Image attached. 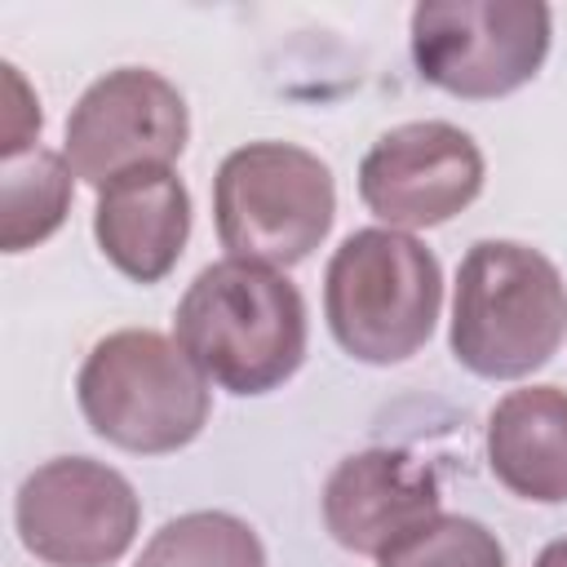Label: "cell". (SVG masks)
I'll return each instance as SVG.
<instances>
[{
  "label": "cell",
  "mask_w": 567,
  "mask_h": 567,
  "mask_svg": "<svg viewBox=\"0 0 567 567\" xmlns=\"http://www.w3.org/2000/svg\"><path fill=\"white\" fill-rule=\"evenodd\" d=\"M408 35L425 84L492 102L536 80L549 58L554 13L536 0H425L412 9Z\"/></svg>",
  "instance_id": "6"
},
{
  "label": "cell",
  "mask_w": 567,
  "mask_h": 567,
  "mask_svg": "<svg viewBox=\"0 0 567 567\" xmlns=\"http://www.w3.org/2000/svg\"><path fill=\"white\" fill-rule=\"evenodd\" d=\"M4 93H9V106H4V159H9L22 151H35L44 115H40V102L13 62H4Z\"/></svg>",
  "instance_id": "16"
},
{
  "label": "cell",
  "mask_w": 567,
  "mask_h": 567,
  "mask_svg": "<svg viewBox=\"0 0 567 567\" xmlns=\"http://www.w3.org/2000/svg\"><path fill=\"white\" fill-rule=\"evenodd\" d=\"M377 567H505V549L478 518L439 509L430 523L390 545Z\"/></svg>",
  "instance_id": "15"
},
{
  "label": "cell",
  "mask_w": 567,
  "mask_h": 567,
  "mask_svg": "<svg viewBox=\"0 0 567 567\" xmlns=\"http://www.w3.org/2000/svg\"><path fill=\"white\" fill-rule=\"evenodd\" d=\"M487 470L496 483L536 505L567 501V390H509L487 416Z\"/></svg>",
  "instance_id": "12"
},
{
  "label": "cell",
  "mask_w": 567,
  "mask_h": 567,
  "mask_svg": "<svg viewBox=\"0 0 567 567\" xmlns=\"http://www.w3.org/2000/svg\"><path fill=\"white\" fill-rule=\"evenodd\" d=\"M133 567H266V545L226 509H190L168 518Z\"/></svg>",
  "instance_id": "14"
},
{
  "label": "cell",
  "mask_w": 567,
  "mask_h": 567,
  "mask_svg": "<svg viewBox=\"0 0 567 567\" xmlns=\"http://www.w3.org/2000/svg\"><path fill=\"white\" fill-rule=\"evenodd\" d=\"M93 239L133 284H159L190 239V190L173 168H137L97 190Z\"/></svg>",
  "instance_id": "11"
},
{
  "label": "cell",
  "mask_w": 567,
  "mask_h": 567,
  "mask_svg": "<svg viewBox=\"0 0 567 567\" xmlns=\"http://www.w3.org/2000/svg\"><path fill=\"white\" fill-rule=\"evenodd\" d=\"M190 137L186 97L159 71L120 66L93 80L66 115L62 155L93 190L137 168H168Z\"/></svg>",
  "instance_id": "8"
},
{
  "label": "cell",
  "mask_w": 567,
  "mask_h": 567,
  "mask_svg": "<svg viewBox=\"0 0 567 567\" xmlns=\"http://www.w3.org/2000/svg\"><path fill=\"white\" fill-rule=\"evenodd\" d=\"M439 478L403 447H368L337 461L323 483V527L350 549L381 558L408 532L439 514Z\"/></svg>",
  "instance_id": "10"
},
{
  "label": "cell",
  "mask_w": 567,
  "mask_h": 567,
  "mask_svg": "<svg viewBox=\"0 0 567 567\" xmlns=\"http://www.w3.org/2000/svg\"><path fill=\"white\" fill-rule=\"evenodd\" d=\"M567 337V284L558 266L518 239H478L456 266L447 346L483 381H518L545 368Z\"/></svg>",
  "instance_id": "2"
},
{
  "label": "cell",
  "mask_w": 567,
  "mask_h": 567,
  "mask_svg": "<svg viewBox=\"0 0 567 567\" xmlns=\"http://www.w3.org/2000/svg\"><path fill=\"white\" fill-rule=\"evenodd\" d=\"M13 527L22 549L49 567H111L142 527V501L120 470L93 456H53L22 478Z\"/></svg>",
  "instance_id": "7"
},
{
  "label": "cell",
  "mask_w": 567,
  "mask_h": 567,
  "mask_svg": "<svg viewBox=\"0 0 567 567\" xmlns=\"http://www.w3.org/2000/svg\"><path fill=\"white\" fill-rule=\"evenodd\" d=\"M536 567H567V536H563V540H549V545L536 554Z\"/></svg>",
  "instance_id": "17"
},
{
  "label": "cell",
  "mask_w": 567,
  "mask_h": 567,
  "mask_svg": "<svg viewBox=\"0 0 567 567\" xmlns=\"http://www.w3.org/2000/svg\"><path fill=\"white\" fill-rule=\"evenodd\" d=\"M71 164L58 151H22L4 159L0 173V248L27 252L44 244L71 208Z\"/></svg>",
  "instance_id": "13"
},
{
  "label": "cell",
  "mask_w": 567,
  "mask_h": 567,
  "mask_svg": "<svg viewBox=\"0 0 567 567\" xmlns=\"http://www.w3.org/2000/svg\"><path fill=\"white\" fill-rule=\"evenodd\" d=\"M75 399L97 439L133 456H168L208 425V377L177 341L151 328L102 337L75 377Z\"/></svg>",
  "instance_id": "4"
},
{
  "label": "cell",
  "mask_w": 567,
  "mask_h": 567,
  "mask_svg": "<svg viewBox=\"0 0 567 567\" xmlns=\"http://www.w3.org/2000/svg\"><path fill=\"white\" fill-rule=\"evenodd\" d=\"M478 142L447 120H412L381 133L359 164V199L390 230H425L465 213L483 190Z\"/></svg>",
  "instance_id": "9"
},
{
  "label": "cell",
  "mask_w": 567,
  "mask_h": 567,
  "mask_svg": "<svg viewBox=\"0 0 567 567\" xmlns=\"http://www.w3.org/2000/svg\"><path fill=\"white\" fill-rule=\"evenodd\" d=\"M301 288L257 261L221 257L204 266L173 315V341L226 394H270L306 359Z\"/></svg>",
  "instance_id": "1"
},
{
  "label": "cell",
  "mask_w": 567,
  "mask_h": 567,
  "mask_svg": "<svg viewBox=\"0 0 567 567\" xmlns=\"http://www.w3.org/2000/svg\"><path fill=\"white\" fill-rule=\"evenodd\" d=\"M443 306L439 257L408 230L368 226L341 239L323 270V319L332 341L372 368L412 359Z\"/></svg>",
  "instance_id": "3"
},
{
  "label": "cell",
  "mask_w": 567,
  "mask_h": 567,
  "mask_svg": "<svg viewBox=\"0 0 567 567\" xmlns=\"http://www.w3.org/2000/svg\"><path fill=\"white\" fill-rule=\"evenodd\" d=\"M332 168L292 142H248L213 177V221L226 257L257 266H297L332 230Z\"/></svg>",
  "instance_id": "5"
}]
</instances>
